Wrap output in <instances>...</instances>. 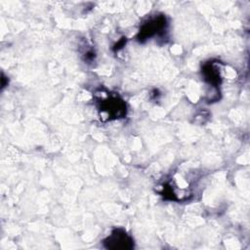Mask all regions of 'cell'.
<instances>
[{
  "label": "cell",
  "instance_id": "3",
  "mask_svg": "<svg viewBox=\"0 0 250 250\" xmlns=\"http://www.w3.org/2000/svg\"><path fill=\"white\" fill-rule=\"evenodd\" d=\"M167 25L168 22L164 15L153 17L142 25L138 34V40L144 41L148 38L160 35L165 32Z\"/></svg>",
  "mask_w": 250,
  "mask_h": 250
},
{
  "label": "cell",
  "instance_id": "2",
  "mask_svg": "<svg viewBox=\"0 0 250 250\" xmlns=\"http://www.w3.org/2000/svg\"><path fill=\"white\" fill-rule=\"evenodd\" d=\"M103 244L106 249L131 250L134 248V239L125 229L117 228L103 240Z\"/></svg>",
  "mask_w": 250,
  "mask_h": 250
},
{
  "label": "cell",
  "instance_id": "1",
  "mask_svg": "<svg viewBox=\"0 0 250 250\" xmlns=\"http://www.w3.org/2000/svg\"><path fill=\"white\" fill-rule=\"evenodd\" d=\"M99 110L106 114L107 119H119L126 115L125 102L116 94H108L104 98H98Z\"/></svg>",
  "mask_w": 250,
  "mask_h": 250
},
{
  "label": "cell",
  "instance_id": "4",
  "mask_svg": "<svg viewBox=\"0 0 250 250\" xmlns=\"http://www.w3.org/2000/svg\"><path fill=\"white\" fill-rule=\"evenodd\" d=\"M219 66L213 62H205L202 66V75L203 79L212 87H218L221 84V74H220Z\"/></svg>",
  "mask_w": 250,
  "mask_h": 250
}]
</instances>
